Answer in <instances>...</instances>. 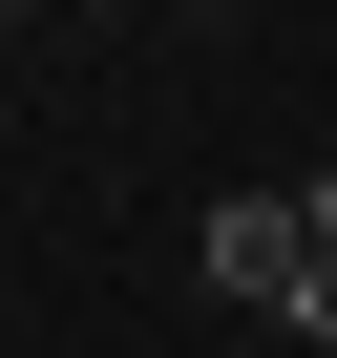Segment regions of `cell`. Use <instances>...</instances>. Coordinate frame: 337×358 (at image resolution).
I'll return each instance as SVG.
<instances>
[{
	"mask_svg": "<svg viewBox=\"0 0 337 358\" xmlns=\"http://www.w3.org/2000/svg\"><path fill=\"white\" fill-rule=\"evenodd\" d=\"M190 274H211L232 316H274V337H337V169H295V190H232V211L190 232Z\"/></svg>",
	"mask_w": 337,
	"mask_h": 358,
	"instance_id": "cell-1",
	"label": "cell"
},
{
	"mask_svg": "<svg viewBox=\"0 0 337 358\" xmlns=\"http://www.w3.org/2000/svg\"><path fill=\"white\" fill-rule=\"evenodd\" d=\"M0 22H43V0H0Z\"/></svg>",
	"mask_w": 337,
	"mask_h": 358,
	"instance_id": "cell-2",
	"label": "cell"
}]
</instances>
